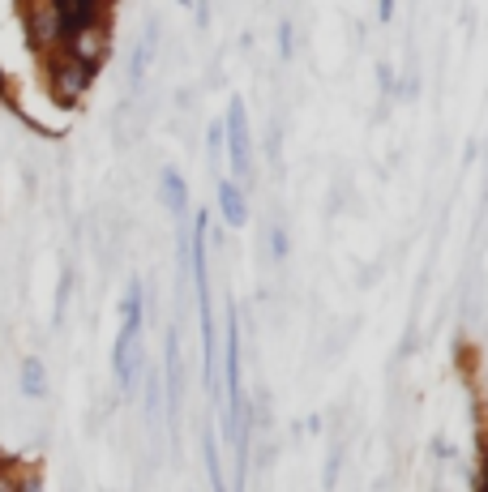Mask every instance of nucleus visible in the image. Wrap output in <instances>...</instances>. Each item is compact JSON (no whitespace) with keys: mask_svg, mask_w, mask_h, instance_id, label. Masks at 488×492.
Segmentation results:
<instances>
[{"mask_svg":"<svg viewBox=\"0 0 488 492\" xmlns=\"http://www.w3.org/2000/svg\"><path fill=\"white\" fill-rule=\"evenodd\" d=\"M0 98H9V82H5V73H0Z\"/></svg>","mask_w":488,"mask_h":492,"instance_id":"nucleus-11","label":"nucleus"},{"mask_svg":"<svg viewBox=\"0 0 488 492\" xmlns=\"http://www.w3.org/2000/svg\"><path fill=\"white\" fill-rule=\"evenodd\" d=\"M112 368L120 390H133L141 368V279H129L125 304H120V334H116V352H112Z\"/></svg>","mask_w":488,"mask_h":492,"instance_id":"nucleus-1","label":"nucleus"},{"mask_svg":"<svg viewBox=\"0 0 488 492\" xmlns=\"http://www.w3.org/2000/svg\"><path fill=\"white\" fill-rule=\"evenodd\" d=\"M193 253V287L197 313H202V343H206V377H214V309H210V279H206V214H197V231L189 240Z\"/></svg>","mask_w":488,"mask_h":492,"instance_id":"nucleus-2","label":"nucleus"},{"mask_svg":"<svg viewBox=\"0 0 488 492\" xmlns=\"http://www.w3.org/2000/svg\"><path fill=\"white\" fill-rule=\"evenodd\" d=\"M240 420V325L236 313H227V433H236Z\"/></svg>","mask_w":488,"mask_h":492,"instance_id":"nucleus-6","label":"nucleus"},{"mask_svg":"<svg viewBox=\"0 0 488 492\" xmlns=\"http://www.w3.org/2000/svg\"><path fill=\"white\" fill-rule=\"evenodd\" d=\"M90 82H95V69L78 65L65 52L47 56V90H52V98H57L60 108H78L86 98V90H90Z\"/></svg>","mask_w":488,"mask_h":492,"instance_id":"nucleus-3","label":"nucleus"},{"mask_svg":"<svg viewBox=\"0 0 488 492\" xmlns=\"http://www.w3.org/2000/svg\"><path fill=\"white\" fill-rule=\"evenodd\" d=\"M52 14H57V26H60V47L73 35H82V30L108 26V9L95 5V0H52Z\"/></svg>","mask_w":488,"mask_h":492,"instance_id":"nucleus-4","label":"nucleus"},{"mask_svg":"<svg viewBox=\"0 0 488 492\" xmlns=\"http://www.w3.org/2000/svg\"><path fill=\"white\" fill-rule=\"evenodd\" d=\"M219 206H223V223L227 227L249 223V206H244V193H240L236 180H219Z\"/></svg>","mask_w":488,"mask_h":492,"instance_id":"nucleus-8","label":"nucleus"},{"mask_svg":"<svg viewBox=\"0 0 488 492\" xmlns=\"http://www.w3.org/2000/svg\"><path fill=\"white\" fill-rule=\"evenodd\" d=\"M163 197H168V206H171V214L176 219H184V206H189V197H184V184H181V176L176 171H163Z\"/></svg>","mask_w":488,"mask_h":492,"instance_id":"nucleus-10","label":"nucleus"},{"mask_svg":"<svg viewBox=\"0 0 488 492\" xmlns=\"http://www.w3.org/2000/svg\"><path fill=\"white\" fill-rule=\"evenodd\" d=\"M249 116H244V103L232 98V108H227V150H232V171H236L240 184L253 180V159H249Z\"/></svg>","mask_w":488,"mask_h":492,"instance_id":"nucleus-5","label":"nucleus"},{"mask_svg":"<svg viewBox=\"0 0 488 492\" xmlns=\"http://www.w3.org/2000/svg\"><path fill=\"white\" fill-rule=\"evenodd\" d=\"M22 22H26V35L39 52H60V26H57V14L52 5H35V9H22Z\"/></svg>","mask_w":488,"mask_h":492,"instance_id":"nucleus-7","label":"nucleus"},{"mask_svg":"<svg viewBox=\"0 0 488 492\" xmlns=\"http://www.w3.org/2000/svg\"><path fill=\"white\" fill-rule=\"evenodd\" d=\"M17 385H22L26 398H47V368H43L39 355H26L22 360V381Z\"/></svg>","mask_w":488,"mask_h":492,"instance_id":"nucleus-9","label":"nucleus"}]
</instances>
